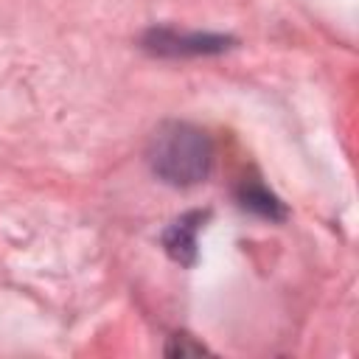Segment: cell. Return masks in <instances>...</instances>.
I'll list each match as a JSON object with an SVG mask.
<instances>
[{
	"instance_id": "obj_1",
	"label": "cell",
	"mask_w": 359,
	"mask_h": 359,
	"mask_svg": "<svg viewBox=\"0 0 359 359\" xmlns=\"http://www.w3.org/2000/svg\"><path fill=\"white\" fill-rule=\"evenodd\" d=\"M146 160L163 182L188 188L208 180L213 165V143L208 132L194 123L165 121L151 132Z\"/></svg>"
},
{
	"instance_id": "obj_5",
	"label": "cell",
	"mask_w": 359,
	"mask_h": 359,
	"mask_svg": "<svg viewBox=\"0 0 359 359\" xmlns=\"http://www.w3.org/2000/svg\"><path fill=\"white\" fill-rule=\"evenodd\" d=\"M165 353L168 356H188V353H205V345H199V342H191V337H171V342H168V348H165Z\"/></svg>"
},
{
	"instance_id": "obj_4",
	"label": "cell",
	"mask_w": 359,
	"mask_h": 359,
	"mask_svg": "<svg viewBox=\"0 0 359 359\" xmlns=\"http://www.w3.org/2000/svg\"><path fill=\"white\" fill-rule=\"evenodd\" d=\"M238 196V205L261 219H269V222H283L286 219V205L261 182V180H244L236 191Z\"/></svg>"
},
{
	"instance_id": "obj_3",
	"label": "cell",
	"mask_w": 359,
	"mask_h": 359,
	"mask_svg": "<svg viewBox=\"0 0 359 359\" xmlns=\"http://www.w3.org/2000/svg\"><path fill=\"white\" fill-rule=\"evenodd\" d=\"M210 213L205 210H191L185 216H180L165 233H163V247L168 252V258H174L182 266H194L196 264V236L205 224Z\"/></svg>"
},
{
	"instance_id": "obj_2",
	"label": "cell",
	"mask_w": 359,
	"mask_h": 359,
	"mask_svg": "<svg viewBox=\"0 0 359 359\" xmlns=\"http://www.w3.org/2000/svg\"><path fill=\"white\" fill-rule=\"evenodd\" d=\"M143 50L154 56H213L224 53L236 45L227 34H199V31H177V28H149L140 39Z\"/></svg>"
}]
</instances>
